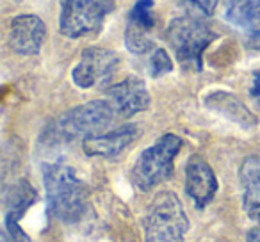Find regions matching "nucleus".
<instances>
[{
	"label": "nucleus",
	"mask_w": 260,
	"mask_h": 242,
	"mask_svg": "<svg viewBox=\"0 0 260 242\" xmlns=\"http://www.w3.org/2000/svg\"><path fill=\"white\" fill-rule=\"evenodd\" d=\"M15 2H20V0H15Z\"/></svg>",
	"instance_id": "obj_22"
},
{
	"label": "nucleus",
	"mask_w": 260,
	"mask_h": 242,
	"mask_svg": "<svg viewBox=\"0 0 260 242\" xmlns=\"http://www.w3.org/2000/svg\"><path fill=\"white\" fill-rule=\"evenodd\" d=\"M139 127L138 125H121L114 130L102 132V134L91 135L82 141V150L89 157H102V159H114L121 155L132 143L138 139Z\"/></svg>",
	"instance_id": "obj_12"
},
{
	"label": "nucleus",
	"mask_w": 260,
	"mask_h": 242,
	"mask_svg": "<svg viewBox=\"0 0 260 242\" xmlns=\"http://www.w3.org/2000/svg\"><path fill=\"white\" fill-rule=\"evenodd\" d=\"M173 70V62H171V57L168 55L166 50L162 48H157L153 50L152 57L148 61V72L152 77H162L166 73H170Z\"/></svg>",
	"instance_id": "obj_17"
},
{
	"label": "nucleus",
	"mask_w": 260,
	"mask_h": 242,
	"mask_svg": "<svg viewBox=\"0 0 260 242\" xmlns=\"http://www.w3.org/2000/svg\"><path fill=\"white\" fill-rule=\"evenodd\" d=\"M155 22L153 0H138L128 15L125 30V45L132 54H146L153 48L150 34L155 27Z\"/></svg>",
	"instance_id": "obj_9"
},
{
	"label": "nucleus",
	"mask_w": 260,
	"mask_h": 242,
	"mask_svg": "<svg viewBox=\"0 0 260 242\" xmlns=\"http://www.w3.org/2000/svg\"><path fill=\"white\" fill-rule=\"evenodd\" d=\"M239 182L242 189V206L248 217L260 226V157L244 159L239 169Z\"/></svg>",
	"instance_id": "obj_14"
},
{
	"label": "nucleus",
	"mask_w": 260,
	"mask_h": 242,
	"mask_svg": "<svg viewBox=\"0 0 260 242\" xmlns=\"http://www.w3.org/2000/svg\"><path fill=\"white\" fill-rule=\"evenodd\" d=\"M114 8L116 0H61L59 30L70 40L96 34Z\"/></svg>",
	"instance_id": "obj_6"
},
{
	"label": "nucleus",
	"mask_w": 260,
	"mask_h": 242,
	"mask_svg": "<svg viewBox=\"0 0 260 242\" xmlns=\"http://www.w3.org/2000/svg\"><path fill=\"white\" fill-rule=\"evenodd\" d=\"M219 2L221 0H182V6L191 13V16L203 18V16L214 15Z\"/></svg>",
	"instance_id": "obj_18"
},
{
	"label": "nucleus",
	"mask_w": 260,
	"mask_h": 242,
	"mask_svg": "<svg viewBox=\"0 0 260 242\" xmlns=\"http://www.w3.org/2000/svg\"><path fill=\"white\" fill-rule=\"evenodd\" d=\"M2 242H8V240H6V238H2Z\"/></svg>",
	"instance_id": "obj_21"
},
{
	"label": "nucleus",
	"mask_w": 260,
	"mask_h": 242,
	"mask_svg": "<svg viewBox=\"0 0 260 242\" xmlns=\"http://www.w3.org/2000/svg\"><path fill=\"white\" fill-rule=\"evenodd\" d=\"M249 93H251L253 98L260 100V72H256L255 75H253V84H251V89H249Z\"/></svg>",
	"instance_id": "obj_19"
},
{
	"label": "nucleus",
	"mask_w": 260,
	"mask_h": 242,
	"mask_svg": "<svg viewBox=\"0 0 260 242\" xmlns=\"http://www.w3.org/2000/svg\"><path fill=\"white\" fill-rule=\"evenodd\" d=\"M246 240L248 242H260V226H255L248 231L246 235Z\"/></svg>",
	"instance_id": "obj_20"
},
{
	"label": "nucleus",
	"mask_w": 260,
	"mask_h": 242,
	"mask_svg": "<svg viewBox=\"0 0 260 242\" xmlns=\"http://www.w3.org/2000/svg\"><path fill=\"white\" fill-rule=\"evenodd\" d=\"M47 25L36 15H20L13 18L9 45L20 55H36L43 47Z\"/></svg>",
	"instance_id": "obj_13"
},
{
	"label": "nucleus",
	"mask_w": 260,
	"mask_h": 242,
	"mask_svg": "<svg viewBox=\"0 0 260 242\" xmlns=\"http://www.w3.org/2000/svg\"><path fill=\"white\" fill-rule=\"evenodd\" d=\"M205 105L212 111L223 114L224 118L232 119L235 123H239L241 127H255L256 118L249 112V109L239 100L235 94L224 93V91H216V93L209 94L205 98Z\"/></svg>",
	"instance_id": "obj_15"
},
{
	"label": "nucleus",
	"mask_w": 260,
	"mask_h": 242,
	"mask_svg": "<svg viewBox=\"0 0 260 242\" xmlns=\"http://www.w3.org/2000/svg\"><path fill=\"white\" fill-rule=\"evenodd\" d=\"M182 148V139L175 134H164L150 148L138 157L132 167V184L143 192L155 189L159 184L170 180L173 175V162Z\"/></svg>",
	"instance_id": "obj_3"
},
{
	"label": "nucleus",
	"mask_w": 260,
	"mask_h": 242,
	"mask_svg": "<svg viewBox=\"0 0 260 242\" xmlns=\"http://www.w3.org/2000/svg\"><path fill=\"white\" fill-rule=\"evenodd\" d=\"M105 94L119 118H130L150 107V93L146 84L138 77H128L114 84L105 91Z\"/></svg>",
	"instance_id": "obj_10"
},
{
	"label": "nucleus",
	"mask_w": 260,
	"mask_h": 242,
	"mask_svg": "<svg viewBox=\"0 0 260 242\" xmlns=\"http://www.w3.org/2000/svg\"><path fill=\"white\" fill-rule=\"evenodd\" d=\"M48 214L66 224L79 223L86 214L87 189L70 166L52 162L43 166Z\"/></svg>",
	"instance_id": "obj_1"
},
{
	"label": "nucleus",
	"mask_w": 260,
	"mask_h": 242,
	"mask_svg": "<svg viewBox=\"0 0 260 242\" xmlns=\"http://www.w3.org/2000/svg\"><path fill=\"white\" fill-rule=\"evenodd\" d=\"M119 118L116 109L109 100H93L72 111L64 112L52 127V134L59 141H73L82 137V141L91 135L102 134L114 119Z\"/></svg>",
	"instance_id": "obj_4"
},
{
	"label": "nucleus",
	"mask_w": 260,
	"mask_h": 242,
	"mask_svg": "<svg viewBox=\"0 0 260 242\" xmlns=\"http://www.w3.org/2000/svg\"><path fill=\"white\" fill-rule=\"evenodd\" d=\"M221 11L246 47L260 50V0H221Z\"/></svg>",
	"instance_id": "obj_8"
},
{
	"label": "nucleus",
	"mask_w": 260,
	"mask_h": 242,
	"mask_svg": "<svg viewBox=\"0 0 260 242\" xmlns=\"http://www.w3.org/2000/svg\"><path fill=\"white\" fill-rule=\"evenodd\" d=\"M118 55L102 47H91L82 52V57L72 72V79L80 89H89L111 80L118 68Z\"/></svg>",
	"instance_id": "obj_7"
},
{
	"label": "nucleus",
	"mask_w": 260,
	"mask_h": 242,
	"mask_svg": "<svg viewBox=\"0 0 260 242\" xmlns=\"http://www.w3.org/2000/svg\"><path fill=\"white\" fill-rule=\"evenodd\" d=\"M185 192L198 209H205L217 192V178L203 157L192 155L185 166Z\"/></svg>",
	"instance_id": "obj_11"
},
{
	"label": "nucleus",
	"mask_w": 260,
	"mask_h": 242,
	"mask_svg": "<svg viewBox=\"0 0 260 242\" xmlns=\"http://www.w3.org/2000/svg\"><path fill=\"white\" fill-rule=\"evenodd\" d=\"M146 242H182L189 219L175 192L162 191L150 201L143 217Z\"/></svg>",
	"instance_id": "obj_2"
},
{
	"label": "nucleus",
	"mask_w": 260,
	"mask_h": 242,
	"mask_svg": "<svg viewBox=\"0 0 260 242\" xmlns=\"http://www.w3.org/2000/svg\"><path fill=\"white\" fill-rule=\"evenodd\" d=\"M166 38L178 62L184 68L200 72L203 52L214 41L216 34L209 23L198 16H180L170 23Z\"/></svg>",
	"instance_id": "obj_5"
},
{
	"label": "nucleus",
	"mask_w": 260,
	"mask_h": 242,
	"mask_svg": "<svg viewBox=\"0 0 260 242\" xmlns=\"http://www.w3.org/2000/svg\"><path fill=\"white\" fill-rule=\"evenodd\" d=\"M38 192L25 178L15 182L6 192V214H15V216L22 217L25 210L36 201Z\"/></svg>",
	"instance_id": "obj_16"
}]
</instances>
